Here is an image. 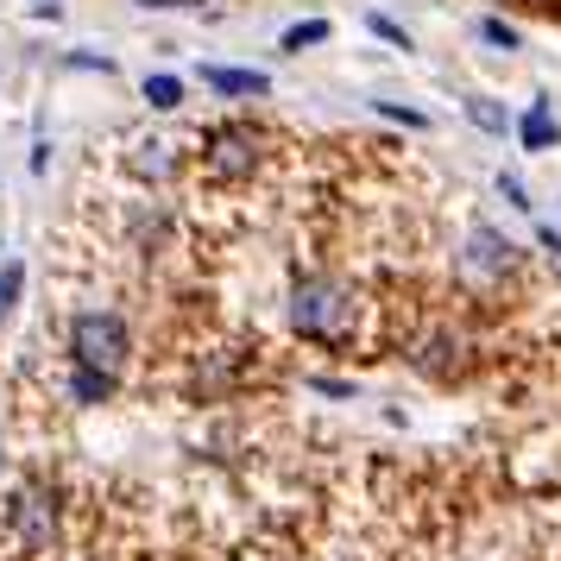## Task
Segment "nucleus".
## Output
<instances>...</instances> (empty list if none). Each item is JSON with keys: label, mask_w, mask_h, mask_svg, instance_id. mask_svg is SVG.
<instances>
[{"label": "nucleus", "mask_w": 561, "mask_h": 561, "mask_svg": "<svg viewBox=\"0 0 561 561\" xmlns=\"http://www.w3.org/2000/svg\"><path fill=\"white\" fill-rule=\"evenodd\" d=\"M354 316H359L354 284L329 278V272H316V278H304L290 290V329L309 334V341H347Z\"/></svg>", "instance_id": "1"}, {"label": "nucleus", "mask_w": 561, "mask_h": 561, "mask_svg": "<svg viewBox=\"0 0 561 561\" xmlns=\"http://www.w3.org/2000/svg\"><path fill=\"white\" fill-rule=\"evenodd\" d=\"M127 316L121 309H82L77 322H70V354L77 366H95V373H121L127 366Z\"/></svg>", "instance_id": "2"}, {"label": "nucleus", "mask_w": 561, "mask_h": 561, "mask_svg": "<svg viewBox=\"0 0 561 561\" xmlns=\"http://www.w3.org/2000/svg\"><path fill=\"white\" fill-rule=\"evenodd\" d=\"M517 272V247H511L499 228H473L467 247H460V278L467 284H499Z\"/></svg>", "instance_id": "3"}, {"label": "nucleus", "mask_w": 561, "mask_h": 561, "mask_svg": "<svg viewBox=\"0 0 561 561\" xmlns=\"http://www.w3.org/2000/svg\"><path fill=\"white\" fill-rule=\"evenodd\" d=\"M208 178L215 183H240V178H253V164H259V133L253 127H221L215 139H208Z\"/></svg>", "instance_id": "4"}, {"label": "nucleus", "mask_w": 561, "mask_h": 561, "mask_svg": "<svg viewBox=\"0 0 561 561\" xmlns=\"http://www.w3.org/2000/svg\"><path fill=\"white\" fill-rule=\"evenodd\" d=\"M203 89L221 95V102H253V95H272V77L265 70H233V64H203Z\"/></svg>", "instance_id": "5"}, {"label": "nucleus", "mask_w": 561, "mask_h": 561, "mask_svg": "<svg viewBox=\"0 0 561 561\" xmlns=\"http://www.w3.org/2000/svg\"><path fill=\"white\" fill-rule=\"evenodd\" d=\"M20 536H26V549H51L57 505L45 499V492H26V499H20Z\"/></svg>", "instance_id": "6"}, {"label": "nucleus", "mask_w": 561, "mask_h": 561, "mask_svg": "<svg viewBox=\"0 0 561 561\" xmlns=\"http://www.w3.org/2000/svg\"><path fill=\"white\" fill-rule=\"evenodd\" d=\"M517 139H524L530 152H549V146L561 139V127H556V107H549V95H536V102H530V114L517 121Z\"/></svg>", "instance_id": "7"}, {"label": "nucleus", "mask_w": 561, "mask_h": 561, "mask_svg": "<svg viewBox=\"0 0 561 561\" xmlns=\"http://www.w3.org/2000/svg\"><path fill=\"white\" fill-rule=\"evenodd\" d=\"M107 391H114V373H95V366H77L70 373V398L77 404H102Z\"/></svg>", "instance_id": "8"}, {"label": "nucleus", "mask_w": 561, "mask_h": 561, "mask_svg": "<svg viewBox=\"0 0 561 561\" xmlns=\"http://www.w3.org/2000/svg\"><path fill=\"white\" fill-rule=\"evenodd\" d=\"M329 20H297V26H284V38H278V51H290V57H297V51H309V45H322V38H329Z\"/></svg>", "instance_id": "9"}, {"label": "nucleus", "mask_w": 561, "mask_h": 561, "mask_svg": "<svg viewBox=\"0 0 561 561\" xmlns=\"http://www.w3.org/2000/svg\"><path fill=\"white\" fill-rule=\"evenodd\" d=\"M20 290H26V265H20V259H7V265H0V322L13 316Z\"/></svg>", "instance_id": "10"}, {"label": "nucleus", "mask_w": 561, "mask_h": 561, "mask_svg": "<svg viewBox=\"0 0 561 561\" xmlns=\"http://www.w3.org/2000/svg\"><path fill=\"white\" fill-rule=\"evenodd\" d=\"M467 121H473L480 133H505V127H511V121H505V107H499V102H485V95H467Z\"/></svg>", "instance_id": "11"}, {"label": "nucleus", "mask_w": 561, "mask_h": 561, "mask_svg": "<svg viewBox=\"0 0 561 561\" xmlns=\"http://www.w3.org/2000/svg\"><path fill=\"white\" fill-rule=\"evenodd\" d=\"M146 102H152L158 114H171V107L183 102V82L178 77H146Z\"/></svg>", "instance_id": "12"}, {"label": "nucleus", "mask_w": 561, "mask_h": 561, "mask_svg": "<svg viewBox=\"0 0 561 561\" xmlns=\"http://www.w3.org/2000/svg\"><path fill=\"white\" fill-rule=\"evenodd\" d=\"M146 178H171V139H146V152L133 158Z\"/></svg>", "instance_id": "13"}, {"label": "nucleus", "mask_w": 561, "mask_h": 561, "mask_svg": "<svg viewBox=\"0 0 561 561\" xmlns=\"http://www.w3.org/2000/svg\"><path fill=\"white\" fill-rule=\"evenodd\" d=\"M366 26L379 32V38H385V45H391V51H410V32L398 26V20H385V13H366Z\"/></svg>", "instance_id": "14"}, {"label": "nucleus", "mask_w": 561, "mask_h": 561, "mask_svg": "<svg viewBox=\"0 0 561 561\" xmlns=\"http://www.w3.org/2000/svg\"><path fill=\"white\" fill-rule=\"evenodd\" d=\"M480 38L492 51H517V26H505V20H480Z\"/></svg>", "instance_id": "15"}, {"label": "nucleus", "mask_w": 561, "mask_h": 561, "mask_svg": "<svg viewBox=\"0 0 561 561\" xmlns=\"http://www.w3.org/2000/svg\"><path fill=\"white\" fill-rule=\"evenodd\" d=\"M385 121H398V127H430V114H416V107H398V102H373Z\"/></svg>", "instance_id": "16"}, {"label": "nucleus", "mask_w": 561, "mask_h": 561, "mask_svg": "<svg viewBox=\"0 0 561 561\" xmlns=\"http://www.w3.org/2000/svg\"><path fill=\"white\" fill-rule=\"evenodd\" d=\"M70 70H102V77H114V57H89V51H70L64 57Z\"/></svg>", "instance_id": "17"}, {"label": "nucleus", "mask_w": 561, "mask_h": 561, "mask_svg": "<svg viewBox=\"0 0 561 561\" xmlns=\"http://www.w3.org/2000/svg\"><path fill=\"white\" fill-rule=\"evenodd\" d=\"M499 196H505L511 208H530V196H524V183L511 178V171H499Z\"/></svg>", "instance_id": "18"}, {"label": "nucleus", "mask_w": 561, "mask_h": 561, "mask_svg": "<svg viewBox=\"0 0 561 561\" xmlns=\"http://www.w3.org/2000/svg\"><path fill=\"white\" fill-rule=\"evenodd\" d=\"M322 398H354V385H341V379H309Z\"/></svg>", "instance_id": "19"}, {"label": "nucleus", "mask_w": 561, "mask_h": 561, "mask_svg": "<svg viewBox=\"0 0 561 561\" xmlns=\"http://www.w3.org/2000/svg\"><path fill=\"white\" fill-rule=\"evenodd\" d=\"M536 240H542V247H549V253L561 259V233H556V228H542V233H536Z\"/></svg>", "instance_id": "20"}, {"label": "nucleus", "mask_w": 561, "mask_h": 561, "mask_svg": "<svg viewBox=\"0 0 561 561\" xmlns=\"http://www.w3.org/2000/svg\"><path fill=\"white\" fill-rule=\"evenodd\" d=\"M139 7H203V0H139Z\"/></svg>", "instance_id": "21"}, {"label": "nucleus", "mask_w": 561, "mask_h": 561, "mask_svg": "<svg viewBox=\"0 0 561 561\" xmlns=\"http://www.w3.org/2000/svg\"><path fill=\"white\" fill-rule=\"evenodd\" d=\"M38 7H51V13H57V0H38Z\"/></svg>", "instance_id": "22"}]
</instances>
